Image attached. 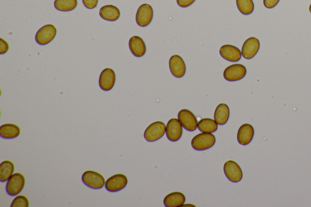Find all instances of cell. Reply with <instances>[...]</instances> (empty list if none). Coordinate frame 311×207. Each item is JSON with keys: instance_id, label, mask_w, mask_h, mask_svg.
<instances>
[{"instance_id": "1", "label": "cell", "mask_w": 311, "mask_h": 207, "mask_svg": "<svg viewBox=\"0 0 311 207\" xmlns=\"http://www.w3.org/2000/svg\"><path fill=\"white\" fill-rule=\"evenodd\" d=\"M216 138L212 133H203L194 136L191 140L192 147L196 151H205L212 147Z\"/></svg>"}, {"instance_id": "2", "label": "cell", "mask_w": 311, "mask_h": 207, "mask_svg": "<svg viewBox=\"0 0 311 207\" xmlns=\"http://www.w3.org/2000/svg\"><path fill=\"white\" fill-rule=\"evenodd\" d=\"M166 133L165 123L162 122H155L146 129L144 133V138L148 142H155L163 138Z\"/></svg>"}, {"instance_id": "3", "label": "cell", "mask_w": 311, "mask_h": 207, "mask_svg": "<svg viewBox=\"0 0 311 207\" xmlns=\"http://www.w3.org/2000/svg\"><path fill=\"white\" fill-rule=\"evenodd\" d=\"M82 179L85 185L91 188L100 189L105 185L104 178L100 174L94 171H85L83 174Z\"/></svg>"}, {"instance_id": "4", "label": "cell", "mask_w": 311, "mask_h": 207, "mask_svg": "<svg viewBox=\"0 0 311 207\" xmlns=\"http://www.w3.org/2000/svg\"><path fill=\"white\" fill-rule=\"evenodd\" d=\"M25 178L21 173H17L10 178L6 184V192L10 196L19 194L24 189Z\"/></svg>"}, {"instance_id": "5", "label": "cell", "mask_w": 311, "mask_h": 207, "mask_svg": "<svg viewBox=\"0 0 311 207\" xmlns=\"http://www.w3.org/2000/svg\"><path fill=\"white\" fill-rule=\"evenodd\" d=\"M56 34L57 29L54 25H45L37 32L35 40L40 45H46L54 40Z\"/></svg>"}, {"instance_id": "6", "label": "cell", "mask_w": 311, "mask_h": 207, "mask_svg": "<svg viewBox=\"0 0 311 207\" xmlns=\"http://www.w3.org/2000/svg\"><path fill=\"white\" fill-rule=\"evenodd\" d=\"M153 10L152 7L148 4H144L139 7L136 14V20L137 24L141 27L148 26L152 22Z\"/></svg>"}, {"instance_id": "7", "label": "cell", "mask_w": 311, "mask_h": 207, "mask_svg": "<svg viewBox=\"0 0 311 207\" xmlns=\"http://www.w3.org/2000/svg\"><path fill=\"white\" fill-rule=\"evenodd\" d=\"M247 69L244 65L234 64L229 66L225 69L224 77L229 82H236L243 79L246 76Z\"/></svg>"}, {"instance_id": "8", "label": "cell", "mask_w": 311, "mask_h": 207, "mask_svg": "<svg viewBox=\"0 0 311 207\" xmlns=\"http://www.w3.org/2000/svg\"><path fill=\"white\" fill-rule=\"evenodd\" d=\"M178 119L183 127L188 131L193 132L198 127V120L194 114L188 110H182L178 113Z\"/></svg>"}, {"instance_id": "9", "label": "cell", "mask_w": 311, "mask_h": 207, "mask_svg": "<svg viewBox=\"0 0 311 207\" xmlns=\"http://www.w3.org/2000/svg\"><path fill=\"white\" fill-rule=\"evenodd\" d=\"M183 125L179 119L174 118L168 121L166 127V135L171 142H177L183 135Z\"/></svg>"}, {"instance_id": "10", "label": "cell", "mask_w": 311, "mask_h": 207, "mask_svg": "<svg viewBox=\"0 0 311 207\" xmlns=\"http://www.w3.org/2000/svg\"><path fill=\"white\" fill-rule=\"evenodd\" d=\"M224 171L227 178L232 183H239L242 178L241 168L233 161H228L225 163Z\"/></svg>"}, {"instance_id": "11", "label": "cell", "mask_w": 311, "mask_h": 207, "mask_svg": "<svg viewBox=\"0 0 311 207\" xmlns=\"http://www.w3.org/2000/svg\"><path fill=\"white\" fill-rule=\"evenodd\" d=\"M127 184V178L122 174H118L108 179L105 185L108 191L118 192L125 188Z\"/></svg>"}, {"instance_id": "12", "label": "cell", "mask_w": 311, "mask_h": 207, "mask_svg": "<svg viewBox=\"0 0 311 207\" xmlns=\"http://www.w3.org/2000/svg\"><path fill=\"white\" fill-rule=\"evenodd\" d=\"M259 40L255 37H250L246 40L242 47V55L244 59L250 60L254 58L260 49Z\"/></svg>"}, {"instance_id": "13", "label": "cell", "mask_w": 311, "mask_h": 207, "mask_svg": "<svg viewBox=\"0 0 311 207\" xmlns=\"http://www.w3.org/2000/svg\"><path fill=\"white\" fill-rule=\"evenodd\" d=\"M169 67H170L171 74L176 78L183 77L186 74V66L185 63L178 55H174L170 58V61H169Z\"/></svg>"}, {"instance_id": "14", "label": "cell", "mask_w": 311, "mask_h": 207, "mask_svg": "<svg viewBox=\"0 0 311 207\" xmlns=\"http://www.w3.org/2000/svg\"><path fill=\"white\" fill-rule=\"evenodd\" d=\"M116 82L115 71L111 68H106L101 72L99 77V86L103 91L108 92L112 90Z\"/></svg>"}, {"instance_id": "15", "label": "cell", "mask_w": 311, "mask_h": 207, "mask_svg": "<svg viewBox=\"0 0 311 207\" xmlns=\"http://www.w3.org/2000/svg\"><path fill=\"white\" fill-rule=\"evenodd\" d=\"M219 53L222 58L229 62H237L241 59L242 53L233 45H224L220 48Z\"/></svg>"}, {"instance_id": "16", "label": "cell", "mask_w": 311, "mask_h": 207, "mask_svg": "<svg viewBox=\"0 0 311 207\" xmlns=\"http://www.w3.org/2000/svg\"><path fill=\"white\" fill-rule=\"evenodd\" d=\"M254 129L251 125L246 123L242 125L238 131V142L241 145H248L254 138Z\"/></svg>"}, {"instance_id": "17", "label": "cell", "mask_w": 311, "mask_h": 207, "mask_svg": "<svg viewBox=\"0 0 311 207\" xmlns=\"http://www.w3.org/2000/svg\"><path fill=\"white\" fill-rule=\"evenodd\" d=\"M129 47L131 52L135 57H141L146 53V47L145 43L141 37L133 36L129 41Z\"/></svg>"}, {"instance_id": "18", "label": "cell", "mask_w": 311, "mask_h": 207, "mask_svg": "<svg viewBox=\"0 0 311 207\" xmlns=\"http://www.w3.org/2000/svg\"><path fill=\"white\" fill-rule=\"evenodd\" d=\"M186 197L180 192H173L168 194L164 199V206L167 207H179L183 206Z\"/></svg>"}, {"instance_id": "19", "label": "cell", "mask_w": 311, "mask_h": 207, "mask_svg": "<svg viewBox=\"0 0 311 207\" xmlns=\"http://www.w3.org/2000/svg\"><path fill=\"white\" fill-rule=\"evenodd\" d=\"M100 16L103 19L109 22H115L120 17V11L117 7L113 5H107L100 9Z\"/></svg>"}, {"instance_id": "20", "label": "cell", "mask_w": 311, "mask_h": 207, "mask_svg": "<svg viewBox=\"0 0 311 207\" xmlns=\"http://www.w3.org/2000/svg\"><path fill=\"white\" fill-rule=\"evenodd\" d=\"M230 116V110L228 106L225 103H221L216 107L215 112V120L219 125L226 124Z\"/></svg>"}, {"instance_id": "21", "label": "cell", "mask_w": 311, "mask_h": 207, "mask_svg": "<svg viewBox=\"0 0 311 207\" xmlns=\"http://www.w3.org/2000/svg\"><path fill=\"white\" fill-rule=\"evenodd\" d=\"M20 129L17 125L7 123L0 127V136L2 138L6 139L16 138L20 135Z\"/></svg>"}, {"instance_id": "22", "label": "cell", "mask_w": 311, "mask_h": 207, "mask_svg": "<svg viewBox=\"0 0 311 207\" xmlns=\"http://www.w3.org/2000/svg\"><path fill=\"white\" fill-rule=\"evenodd\" d=\"M14 165L12 161H2L0 165V181L6 182L13 175Z\"/></svg>"}, {"instance_id": "23", "label": "cell", "mask_w": 311, "mask_h": 207, "mask_svg": "<svg viewBox=\"0 0 311 207\" xmlns=\"http://www.w3.org/2000/svg\"><path fill=\"white\" fill-rule=\"evenodd\" d=\"M198 128L202 133H212L218 130V126L215 120L207 118L199 121Z\"/></svg>"}, {"instance_id": "24", "label": "cell", "mask_w": 311, "mask_h": 207, "mask_svg": "<svg viewBox=\"0 0 311 207\" xmlns=\"http://www.w3.org/2000/svg\"><path fill=\"white\" fill-rule=\"evenodd\" d=\"M77 0H55V9L62 12H69L76 8Z\"/></svg>"}, {"instance_id": "25", "label": "cell", "mask_w": 311, "mask_h": 207, "mask_svg": "<svg viewBox=\"0 0 311 207\" xmlns=\"http://www.w3.org/2000/svg\"><path fill=\"white\" fill-rule=\"evenodd\" d=\"M238 8L241 14L248 16L254 10V4L252 0H237Z\"/></svg>"}, {"instance_id": "26", "label": "cell", "mask_w": 311, "mask_h": 207, "mask_svg": "<svg viewBox=\"0 0 311 207\" xmlns=\"http://www.w3.org/2000/svg\"><path fill=\"white\" fill-rule=\"evenodd\" d=\"M28 199L24 196H19L15 198L11 204V207H28Z\"/></svg>"}, {"instance_id": "27", "label": "cell", "mask_w": 311, "mask_h": 207, "mask_svg": "<svg viewBox=\"0 0 311 207\" xmlns=\"http://www.w3.org/2000/svg\"><path fill=\"white\" fill-rule=\"evenodd\" d=\"M83 3L87 8L93 9L97 6L98 0H82Z\"/></svg>"}, {"instance_id": "28", "label": "cell", "mask_w": 311, "mask_h": 207, "mask_svg": "<svg viewBox=\"0 0 311 207\" xmlns=\"http://www.w3.org/2000/svg\"><path fill=\"white\" fill-rule=\"evenodd\" d=\"M280 0H264V5L268 9L274 8L279 3Z\"/></svg>"}, {"instance_id": "29", "label": "cell", "mask_w": 311, "mask_h": 207, "mask_svg": "<svg viewBox=\"0 0 311 207\" xmlns=\"http://www.w3.org/2000/svg\"><path fill=\"white\" fill-rule=\"evenodd\" d=\"M196 0H177V3L181 7H187L191 6Z\"/></svg>"}, {"instance_id": "30", "label": "cell", "mask_w": 311, "mask_h": 207, "mask_svg": "<svg viewBox=\"0 0 311 207\" xmlns=\"http://www.w3.org/2000/svg\"><path fill=\"white\" fill-rule=\"evenodd\" d=\"M0 42H1V46H0V54H5V53H6L7 50L9 49V45L3 39H0Z\"/></svg>"}, {"instance_id": "31", "label": "cell", "mask_w": 311, "mask_h": 207, "mask_svg": "<svg viewBox=\"0 0 311 207\" xmlns=\"http://www.w3.org/2000/svg\"><path fill=\"white\" fill-rule=\"evenodd\" d=\"M310 11L311 14V4L310 6Z\"/></svg>"}]
</instances>
